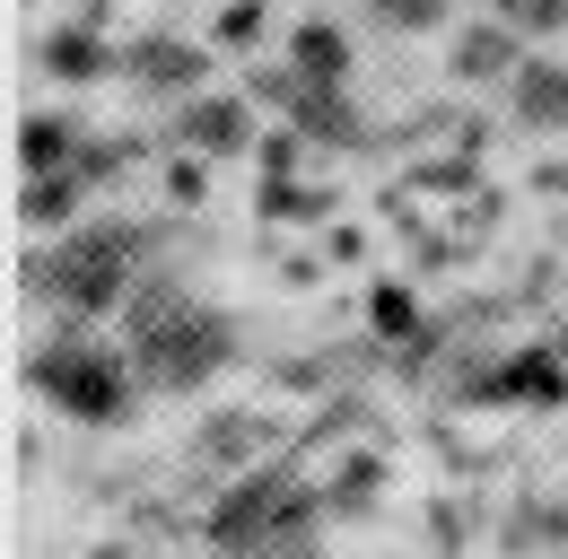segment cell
Masks as SVG:
<instances>
[{
  "label": "cell",
  "instance_id": "8992f818",
  "mask_svg": "<svg viewBox=\"0 0 568 559\" xmlns=\"http://www.w3.org/2000/svg\"><path fill=\"white\" fill-rule=\"evenodd\" d=\"M27 157L53 166V157H62V123H27Z\"/></svg>",
  "mask_w": 568,
  "mask_h": 559
},
{
  "label": "cell",
  "instance_id": "52a82bcc",
  "mask_svg": "<svg viewBox=\"0 0 568 559\" xmlns=\"http://www.w3.org/2000/svg\"><path fill=\"white\" fill-rule=\"evenodd\" d=\"M464 62H473V70H498V62H507V44H498V35H464Z\"/></svg>",
  "mask_w": 568,
  "mask_h": 559
},
{
  "label": "cell",
  "instance_id": "7a4b0ae2",
  "mask_svg": "<svg viewBox=\"0 0 568 559\" xmlns=\"http://www.w3.org/2000/svg\"><path fill=\"white\" fill-rule=\"evenodd\" d=\"M44 288H53V297H71V306H105V297L123 288V254H114L105 236H88L79 254L44 263Z\"/></svg>",
  "mask_w": 568,
  "mask_h": 559
},
{
  "label": "cell",
  "instance_id": "6da1fadb",
  "mask_svg": "<svg viewBox=\"0 0 568 559\" xmlns=\"http://www.w3.org/2000/svg\"><path fill=\"white\" fill-rule=\"evenodd\" d=\"M219 358H227V324L202 315L184 288L175 297L149 288L141 297V376L149 385H193V376H211Z\"/></svg>",
  "mask_w": 568,
  "mask_h": 559
},
{
  "label": "cell",
  "instance_id": "3957f363",
  "mask_svg": "<svg viewBox=\"0 0 568 559\" xmlns=\"http://www.w3.org/2000/svg\"><path fill=\"white\" fill-rule=\"evenodd\" d=\"M36 385H44V394H62V403H79V411H97V419L123 411V385H114L105 367H88V358H79V342H71V349H44Z\"/></svg>",
  "mask_w": 568,
  "mask_h": 559
},
{
  "label": "cell",
  "instance_id": "5b68a950",
  "mask_svg": "<svg viewBox=\"0 0 568 559\" xmlns=\"http://www.w3.org/2000/svg\"><path fill=\"white\" fill-rule=\"evenodd\" d=\"M141 62H149V79H193V70H202L193 53H184V44H149Z\"/></svg>",
  "mask_w": 568,
  "mask_h": 559
},
{
  "label": "cell",
  "instance_id": "277c9868",
  "mask_svg": "<svg viewBox=\"0 0 568 559\" xmlns=\"http://www.w3.org/2000/svg\"><path fill=\"white\" fill-rule=\"evenodd\" d=\"M236 132H245V123H236L227 105H202V114H193V140H202V149H236Z\"/></svg>",
  "mask_w": 568,
  "mask_h": 559
}]
</instances>
